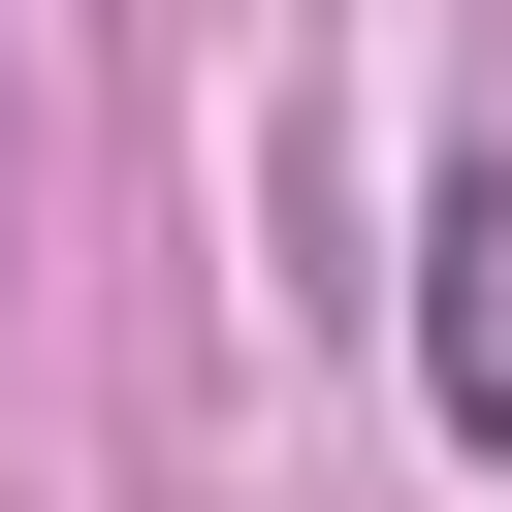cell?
Segmentation results:
<instances>
[{
    "label": "cell",
    "instance_id": "6da1fadb",
    "mask_svg": "<svg viewBox=\"0 0 512 512\" xmlns=\"http://www.w3.org/2000/svg\"><path fill=\"white\" fill-rule=\"evenodd\" d=\"M416 416H448V448H512V192H448V224H416Z\"/></svg>",
    "mask_w": 512,
    "mask_h": 512
}]
</instances>
